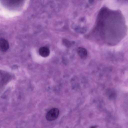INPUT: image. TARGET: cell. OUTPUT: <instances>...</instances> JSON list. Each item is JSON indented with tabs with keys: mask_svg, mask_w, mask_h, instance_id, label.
<instances>
[{
	"mask_svg": "<svg viewBox=\"0 0 128 128\" xmlns=\"http://www.w3.org/2000/svg\"><path fill=\"white\" fill-rule=\"evenodd\" d=\"M59 111L58 109L53 108L49 111L46 115V120L49 121H52L56 119L58 116Z\"/></svg>",
	"mask_w": 128,
	"mask_h": 128,
	"instance_id": "cell-1",
	"label": "cell"
},
{
	"mask_svg": "<svg viewBox=\"0 0 128 128\" xmlns=\"http://www.w3.org/2000/svg\"><path fill=\"white\" fill-rule=\"evenodd\" d=\"M9 48V44L8 41L6 40L0 38V50L4 52L6 51Z\"/></svg>",
	"mask_w": 128,
	"mask_h": 128,
	"instance_id": "cell-2",
	"label": "cell"
},
{
	"mask_svg": "<svg viewBox=\"0 0 128 128\" xmlns=\"http://www.w3.org/2000/svg\"><path fill=\"white\" fill-rule=\"evenodd\" d=\"M77 52L82 59H85L87 56V51L84 48L81 47L78 48L77 49Z\"/></svg>",
	"mask_w": 128,
	"mask_h": 128,
	"instance_id": "cell-3",
	"label": "cell"
},
{
	"mask_svg": "<svg viewBox=\"0 0 128 128\" xmlns=\"http://www.w3.org/2000/svg\"><path fill=\"white\" fill-rule=\"evenodd\" d=\"M40 55L43 57H46L48 56L50 54L49 49L46 47L43 46L41 47L39 50Z\"/></svg>",
	"mask_w": 128,
	"mask_h": 128,
	"instance_id": "cell-4",
	"label": "cell"
}]
</instances>
